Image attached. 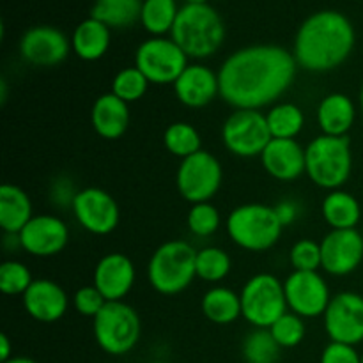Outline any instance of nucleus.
Segmentation results:
<instances>
[{"label": "nucleus", "instance_id": "1a4fd4ad", "mask_svg": "<svg viewBox=\"0 0 363 363\" xmlns=\"http://www.w3.org/2000/svg\"><path fill=\"white\" fill-rule=\"evenodd\" d=\"M135 67L142 71L149 84L174 85L188 67V55L172 38H149L135 52Z\"/></svg>", "mask_w": 363, "mask_h": 363}, {"label": "nucleus", "instance_id": "5701e85b", "mask_svg": "<svg viewBox=\"0 0 363 363\" xmlns=\"http://www.w3.org/2000/svg\"><path fill=\"white\" fill-rule=\"evenodd\" d=\"M315 117H318L319 130L323 131V135L347 137L357 121V106L347 94L332 92L321 99Z\"/></svg>", "mask_w": 363, "mask_h": 363}, {"label": "nucleus", "instance_id": "2f4dec72", "mask_svg": "<svg viewBox=\"0 0 363 363\" xmlns=\"http://www.w3.org/2000/svg\"><path fill=\"white\" fill-rule=\"evenodd\" d=\"M163 144L170 155L184 160L201 151V133L188 123H172L163 133Z\"/></svg>", "mask_w": 363, "mask_h": 363}, {"label": "nucleus", "instance_id": "473e14b6", "mask_svg": "<svg viewBox=\"0 0 363 363\" xmlns=\"http://www.w3.org/2000/svg\"><path fill=\"white\" fill-rule=\"evenodd\" d=\"M197 277L204 282H222L230 272V257L218 247H206L197 252L195 259Z\"/></svg>", "mask_w": 363, "mask_h": 363}, {"label": "nucleus", "instance_id": "423d86ee", "mask_svg": "<svg viewBox=\"0 0 363 363\" xmlns=\"http://www.w3.org/2000/svg\"><path fill=\"white\" fill-rule=\"evenodd\" d=\"M284 225L275 208L266 204H241L227 218V234L234 245L248 252H266L279 243Z\"/></svg>", "mask_w": 363, "mask_h": 363}, {"label": "nucleus", "instance_id": "09e8293b", "mask_svg": "<svg viewBox=\"0 0 363 363\" xmlns=\"http://www.w3.org/2000/svg\"><path fill=\"white\" fill-rule=\"evenodd\" d=\"M149 363H167V362H149Z\"/></svg>", "mask_w": 363, "mask_h": 363}, {"label": "nucleus", "instance_id": "58836bf2", "mask_svg": "<svg viewBox=\"0 0 363 363\" xmlns=\"http://www.w3.org/2000/svg\"><path fill=\"white\" fill-rule=\"evenodd\" d=\"M106 303H108V301L105 300V296L99 293L96 286L80 287L73 296L74 311L80 315H84V318L94 319L96 315L103 311V307H105Z\"/></svg>", "mask_w": 363, "mask_h": 363}, {"label": "nucleus", "instance_id": "e433bc0d", "mask_svg": "<svg viewBox=\"0 0 363 363\" xmlns=\"http://www.w3.org/2000/svg\"><path fill=\"white\" fill-rule=\"evenodd\" d=\"M32 282L30 269L23 262L6 261L0 266V291L7 296H23Z\"/></svg>", "mask_w": 363, "mask_h": 363}, {"label": "nucleus", "instance_id": "6ab92c4d", "mask_svg": "<svg viewBox=\"0 0 363 363\" xmlns=\"http://www.w3.org/2000/svg\"><path fill=\"white\" fill-rule=\"evenodd\" d=\"M174 92L179 103L188 108H202L220 96L218 73L204 64H188L174 82Z\"/></svg>", "mask_w": 363, "mask_h": 363}, {"label": "nucleus", "instance_id": "0eeeda50", "mask_svg": "<svg viewBox=\"0 0 363 363\" xmlns=\"http://www.w3.org/2000/svg\"><path fill=\"white\" fill-rule=\"evenodd\" d=\"M98 346L112 357H123L135 350L142 335L140 315L124 301H108L92 319Z\"/></svg>", "mask_w": 363, "mask_h": 363}, {"label": "nucleus", "instance_id": "4be33fe9", "mask_svg": "<svg viewBox=\"0 0 363 363\" xmlns=\"http://www.w3.org/2000/svg\"><path fill=\"white\" fill-rule=\"evenodd\" d=\"M91 124L105 140H117L130 126V105L112 92L101 94L91 110Z\"/></svg>", "mask_w": 363, "mask_h": 363}, {"label": "nucleus", "instance_id": "dca6fc26", "mask_svg": "<svg viewBox=\"0 0 363 363\" xmlns=\"http://www.w3.org/2000/svg\"><path fill=\"white\" fill-rule=\"evenodd\" d=\"M321 255L326 273L333 277L351 275L363 261L362 230H330L321 241Z\"/></svg>", "mask_w": 363, "mask_h": 363}, {"label": "nucleus", "instance_id": "a211bd4d", "mask_svg": "<svg viewBox=\"0 0 363 363\" xmlns=\"http://www.w3.org/2000/svg\"><path fill=\"white\" fill-rule=\"evenodd\" d=\"M137 272L128 255L121 252L103 255L94 268L92 286L98 287L106 301H124V298L133 289Z\"/></svg>", "mask_w": 363, "mask_h": 363}, {"label": "nucleus", "instance_id": "ddd939ff", "mask_svg": "<svg viewBox=\"0 0 363 363\" xmlns=\"http://www.w3.org/2000/svg\"><path fill=\"white\" fill-rule=\"evenodd\" d=\"M325 330L332 342L358 346L363 342V296L353 291L332 296L325 315Z\"/></svg>", "mask_w": 363, "mask_h": 363}, {"label": "nucleus", "instance_id": "37998d69", "mask_svg": "<svg viewBox=\"0 0 363 363\" xmlns=\"http://www.w3.org/2000/svg\"><path fill=\"white\" fill-rule=\"evenodd\" d=\"M13 350H11V340L6 333L0 335V362H7L13 358Z\"/></svg>", "mask_w": 363, "mask_h": 363}, {"label": "nucleus", "instance_id": "49530a36", "mask_svg": "<svg viewBox=\"0 0 363 363\" xmlns=\"http://www.w3.org/2000/svg\"><path fill=\"white\" fill-rule=\"evenodd\" d=\"M184 4H209V0H184Z\"/></svg>", "mask_w": 363, "mask_h": 363}, {"label": "nucleus", "instance_id": "9b49d317", "mask_svg": "<svg viewBox=\"0 0 363 363\" xmlns=\"http://www.w3.org/2000/svg\"><path fill=\"white\" fill-rule=\"evenodd\" d=\"M266 113L259 110H236L222 126V140L227 151L240 158L261 156L272 142Z\"/></svg>", "mask_w": 363, "mask_h": 363}, {"label": "nucleus", "instance_id": "b1692460", "mask_svg": "<svg viewBox=\"0 0 363 363\" xmlns=\"http://www.w3.org/2000/svg\"><path fill=\"white\" fill-rule=\"evenodd\" d=\"M112 41V28L106 27L103 21L89 16L80 21L71 35V48L78 59L85 62L99 60L110 48Z\"/></svg>", "mask_w": 363, "mask_h": 363}, {"label": "nucleus", "instance_id": "9d476101", "mask_svg": "<svg viewBox=\"0 0 363 363\" xmlns=\"http://www.w3.org/2000/svg\"><path fill=\"white\" fill-rule=\"evenodd\" d=\"M223 170L218 158L201 149L181 160L176 174V184L181 197L191 204L209 202L222 186Z\"/></svg>", "mask_w": 363, "mask_h": 363}, {"label": "nucleus", "instance_id": "c756f323", "mask_svg": "<svg viewBox=\"0 0 363 363\" xmlns=\"http://www.w3.org/2000/svg\"><path fill=\"white\" fill-rule=\"evenodd\" d=\"M266 123L273 138H296L305 126V113L294 103H279L266 113Z\"/></svg>", "mask_w": 363, "mask_h": 363}, {"label": "nucleus", "instance_id": "39448f33", "mask_svg": "<svg viewBox=\"0 0 363 363\" xmlns=\"http://www.w3.org/2000/svg\"><path fill=\"white\" fill-rule=\"evenodd\" d=\"M197 250L181 240L160 245L147 264V280L156 293L174 296L190 287L197 277L195 269Z\"/></svg>", "mask_w": 363, "mask_h": 363}, {"label": "nucleus", "instance_id": "f3484780", "mask_svg": "<svg viewBox=\"0 0 363 363\" xmlns=\"http://www.w3.org/2000/svg\"><path fill=\"white\" fill-rule=\"evenodd\" d=\"M21 250L34 257H53L66 248L69 229L55 215H34V218L21 229Z\"/></svg>", "mask_w": 363, "mask_h": 363}, {"label": "nucleus", "instance_id": "f03ea898", "mask_svg": "<svg viewBox=\"0 0 363 363\" xmlns=\"http://www.w3.org/2000/svg\"><path fill=\"white\" fill-rule=\"evenodd\" d=\"M357 32L340 11L323 9L305 18L294 38L293 55L298 67L328 73L342 66L354 50Z\"/></svg>", "mask_w": 363, "mask_h": 363}, {"label": "nucleus", "instance_id": "4c0bfd02", "mask_svg": "<svg viewBox=\"0 0 363 363\" xmlns=\"http://www.w3.org/2000/svg\"><path fill=\"white\" fill-rule=\"evenodd\" d=\"M289 261L294 272H318L319 268H323L321 243H315L307 238L296 241L289 252Z\"/></svg>", "mask_w": 363, "mask_h": 363}, {"label": "nucleus", "instance_id": "7c9ffc66", "mask_svg": "<svg viewBox=\"0 0 363 363\" xmlns=\"http://www.w3.org/2000/svg\"><path fill=\"white\" fill-rule=\"evenodd\" d=\"M282 347L268 328H254L243 340L241 353L247 363H277Z\"/></svg>", "mask_w": 363, "mask_h": 363}, {"label": "nucleus", "instance_id": "7ed1b4c3", "mask_svg": "<svg viewBox=\"0 0 363 363\" xmlns=\"http://www.w3.org/2000/svg\"><path fill=\"white\" fill-rule=\"evenodd\" d=\"M225 23L209 4H184L179 9L170 38L188 59H208L225 41Z\"/></svg>", "mask_w": 363, "mask_h": 363}, {"label": "nucleus", "instance_id": "20e7f679", "mask_svg": "<svg viewBox=\"0 0 363 363\" xmlns=\"http://www.w3.org/2000/svg\"><path fill=\"white\" fill-rule=\"evenodd\" d=\"M305 174L319 188L340 190L353 172L350 138L319 135L305 147Z\"/></svg>", "mask_w": 363, "mask_h": 363}, {"label": "nucleus", "instance_id": "a878e982", "mask_svg": "<svg viewBox=\"0 0 363 363\" xmlns=\"http://www.w3.org/2000/svg\"><path fill=\"white\" fill-rule=\"evenodd\" d=\"M325 222L332 230L357 229L362 220V206L354 195L346 190H332L325 197L321 206Z\"/></svg>", "mask_w": 363, "mask_h": 363}, {"label": "nucleus", "instance_id": "f704fd0d", "mask_svg": "<svg viewBox=\"0 0 363 363\" xmlns=\"http://www.w3.org/2000/svg\"><path fill=\"white\" fill-rule=\"evenodd\" d=\"M272 332L273 339L277 340L282 350H291V347H296L298 344H301V340L305 339V323L303 318H300L294 312L287 311L286 314L280 315L275 323L272 325V328H268Z\"/></svg>", "mask_w": 363, "mask_h": 363}, {"label": "nucleus", "instance_id": "c9c22d12", "mask_svg": "<svg viewBox=\"0 0 363 363\" xmlns=\"http://www.w3.org/2000/svg\"><path fill=\"white\" fill-rule=\"evenodd\" d=\"M186 223L194 236L208 238L220 229L222 218H220L218 209L211 202H199V204H191Z\"/></svg>", "mask_w": 363, "mask_h": 363}, {"label": "nucleus", "instance_id": "c03bdc74", "mask_svg": "<svg viewBox=\"0 0 363 363\" xmlns=\"http://www.w3.org/2000/svg\"><path fill=\"white\" fill-rule=\"evenodd\" d=\"M2 363H38V362H34L32 358H27V357H13L11 360L2 362Z\"/></svg>", "mask_w": 363, "mask_h": 363}, {"label": "nucleus", "instance_id": "a19ab883", "mask_svg": "<svg viewBox=\"0 0 363 363\" xmlns=\"http://www.w3.org/2000/svg\"><path fill=\"white\" fill-rule=\"evenodd\" d=\"M78 191L74 190V186L71 184L69 179H64V177H59L55 183L52 184V190H50V197H52V202L55 206H60V208H66V206H73L74 197H77Z\"/></svg>", "mask_w": 363, "mask_h": 363}, {"label": "nucleus", "instance_id": "8fccbe9b", "mask_svg": "<svg viewBox=\"0 0 363 363\" xmlns=\"http://www.w3.org/2000/svg\"><path fill=\"white\" fill-rule=\"evenodd\" d=\"M362 363H363V353H362Z\"/></svg>", "mask_w": 363, "mask_h": 363}, {"label": "nucleus", "instance_id": "6e6552de", "mask_svg": "<svg viewBox=\"0 0 363 363\" xmlns=\"http://www.w3.org/2000/svg\"><path fill=\"white\" fill-rule=\"evenodd\" d=\"M241 296V318L254 328H272L273 323L286 314L287 308L284 282L272 273L254 275L243 286Z\"/></svg>", "mask_w": 363, "mask_h": 363}, {"label": "nucleus", "instance_id": "f257e3e1", "mask_svg": "<svg viewBox=\"0 0 363 363\" xmlns=\"http://www.w3.org/2000/svg\"><path fill=\"white\" fill-rule=\"evenodd\" d=\"M296 73L289 50L279 45L245 46L220 66V98L236 110H261L289 91Z\"/></svg>", "mask_w": 363, "mask_h": 363}, {"label": "nucleus", "instance_id": "c85d7f7f", "mask_svg": "<svg viewBox=\"0 0 363 363\" xmlns=\"http://www.w3.org/2000/svg\"><path fill=\"white\" fill-rule=\"evenodd\" d=\"M181 7L176 0H144L140 23L152 38H163L170 34L177 20Z\"/></svg>", "mask_w": 363, "mask_h": 363}, {"label": "nucleus", "instance_id": "412c9836", "mask_svg": "<svg viewBox=\"0 0 363 363\" xmlns=\"http://www.w3.org/2000/svg\"><path fill=\"white\" fill-rule=\"evenodd\" d=\"M21 300H23L25 312L39 323L59 321L66 314L69 305L66 291L50 279L34 280Z\"/></svg>", "mask_w": 363, "mask_h": 363}, {"label": "nucleus", "instance_id": "cd10ccee", "mask_svg": "<svg viewBox=\"0 0 363 363\" xmlns=\"http://www.w3.org/2000/svg\"><path fill=\"white\" fill-rule=\"evenodd\" d=\"M144 0H94L91 16L110 28H126L140 21Z\"/></svg>", "mask_w": 363, "mask_h": 363}, {"label": "nucleus", "instance_id": "bb28decb", "mask_svg": "<svg viewBox=\"0 0 363 363\" xmlns=\"http://www.w3.org/2000/svg\"><path fill=\"white\" fill-rule=\"evenodd\" d=\"M201 308L215 325H230L241 318V296L229 287L216 286L202 296Z\"/></svg>", "mask_w": 363, "mask_h": 363}, {"label": "nucleus", "instance_id": "3c124183", "mask_svg": "<svg viewBox=\"0 0 363 363\" xmlns=\"http://www.w3.org/2000/svg\"><path fill=\"white\" fill-rule=\"evenodd\" d=\"M362 234H363V227H362Z\"/></svg>", "mask_w": 363, "mask_h": 363}, {"label": "nucleus", "instance_id": "f8f14e48", "mask_svg": "<svg viewBox=\"0 0 363 363\" xmlns=\"http://www.w3.org/2000/svg\"><path fill=\"white\" fill-rule=\"evenodd\" d=\"M71 211L78 225L96 236H106L119 225V206L116 199L101 188L89 186L78 190Z\"/></svg>", "mask_w": 363, "mask_h": 363}, {"label": "nucleus", "instance_id": "72a5a7b5", "mask_svg": "<svg viewBox=\"0 0 363 363\" xmlns=\"http://www.w3.org/2000/svg\"><path fill=\"white\" fill-rule=\"evenodd\" d=\"M147 87L149 80L135 66L121 69L112 80V94H116L117 98L123 99L128 105L144 98Z\"/></svg>", "mask_w": 363, "mask_h": 363}, {"label": "nucleus", "instance_id": "aec40b11", "mask_svg": "<svg viewBox=\"0 0 363 363\" xmlns=\"http://www.w3.org/2000/svg\"><path fill=\"white\" fill-rule=\"evenodd\" d=\"M259 158L266 172L277 181H294L307 172L305 149L296 138H272Z\"/></svg>", "mask_w": 363, "mask_h": 363}, {"label": "nucleus", "instance_id": "ea45409f", "mask_svg": "<svg viewBox=\"0 0 363 363\" xmlns=\"http://www.w3.org/2000/svg\"><path fill=\"white\" fill-rule=\"evenodd\" d=\"M319 363H362V354L358 353L357 347L350 344L330 342L323 350Z\"/></svg>", "mask_w": 363, "mask_h": 363}, {"label": "nucleus", "instance_id": "a18cd8bd", "mask_svg": "<svg viewBox=\"0 0 363 363\" xmlns=\"http://www.w3.org/2000/svg\"><path fill=\"white\" fill-rule=\"evenodd\" d=\"M7 99V84L6 82H0V101H6Z\"/></svg>", "mask_w": 363, "mask_h": 363}, {"label": "nucleus", "instance_id": "4468645a", "mask_svg": "<svg viewBox=\"0 0 363 363\" xmlns=\"http://www.w3.org/2000/svg\"><path fill=\"white\" fill-rule=\"evenodd\" d=\"M287 308L300 318L325 315L332 294L319 272H293L284 282Z\"/></svg>", "mask_w": 363, "mask_h": 363}, {"label": "nucleus", "instance_id": "393cba45", "mask_svg": "<svg viewBox=\"0 0 363 363\" xmlns=\"http://www.w3.org/2000/svg\"><path fill=\"white\" fill-rule=\"evenodd\" d=\"M34 218L32 201L25 190L16 184L0 186V227L4 234H20L21 229Z\"/></svg>", "mask_w": 363, "mask_h": 363}, {"label": "nucleus", "instance_id": "2eb2a0df", "mask_svg": "<svg viewBox=\"0 0 363 363\" xmlns=\"http://www.w3.org/2000/svg\"><path fill=\"white\" fill-rule=\"evenodd\" d=\"M71 39L60 28L52 25H38L23 32L20 39V55L32 66H57L67 59Z\"/></svg>", "mask_w": 363, "mask_h": 363}, {"label": "nucleus", "instance_id": "de8ad7c7", "mask_svg": "<svg viewBox=\"0 0 363 363\" xmlns=\"http://www.w3.org/2000/svg\"><path fill=\"white\" fill-rule=\"evenodd\" d=\"M360 112H362V117H363V85L360 89Z\"/></svg>", "mask_w": 363, "mask_h": 363}, {"label": "nucleus", "instance_id": "79ce46f5", "mask_svg": "<svg viewBox=\"0 0 363 363\" xmlns=\"http://www.w3.org/2000/svg\"><path fill=\"white\" fill-rule=\"evenodd\" d=\"M275 213L279 216L280 223L287 227L296 222V218L300 216V206L294 201H282L275 206Z\"/></svg>", "mask_w": 363, "mask_h": 363}]
</instances>
